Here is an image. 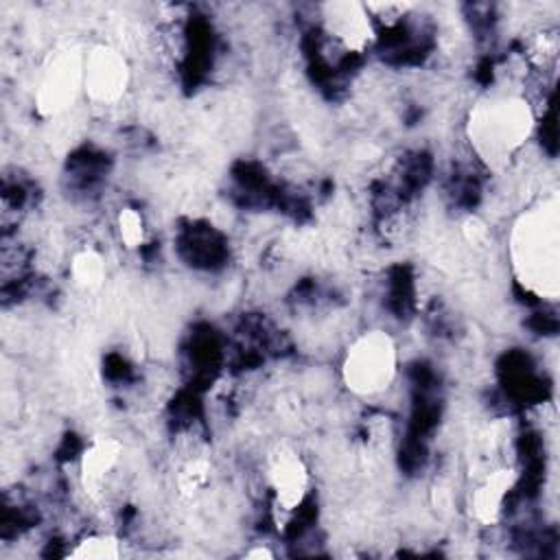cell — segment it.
Returning a JSON list of instances; mask_svg holds the SVG:
<instances>
[{
	"label": "cell",
	"instance_id": "1",
	"mask_svg": "<svg viewBox=\"0 0 560 560\" xmlns=\"http://www.w3.org/2000/svg\"><path fill=\"white\" fill-rule=\"evenodd\" d=\"M556 197L529 208L512 230L510 256L516 280L542 300L558 298L560 234Z\"/></svg>",
	"mask_w": 560,
	"mask_h": 560
},
{
	"label": "cell",
	"instance_id": "2",
	"mask_svg": "<svg viewBox=\"0 0 560 560\" xmlns=\"http://www.w3.org/2000/svg\"><path fill=\"white\" fill-rule=\"evenodd\" d=\"M534 114L523 98L503 96L481 103L470 114V138L486 160H505L525 144Z\"/></svg>",
	"mask_w": 560,
	"mask_h": 560
},
{
	"label": "cell",
	"instance_id": "3",
	"mask_svg": "<svg viewBox=\"0 0 560 560\" xmlns=\"http://www.w3.org/2000/svg\"><path fill=\"white\" fill-rule=\"evenodd\" d=\"M398 365V350L385 330L359 335L346 350L341 363L343 385L357 396H376L385 392Z\"/></svg>",
	"mask_w": 560,
	"mask_h": 560
},
{
	"label": "cell",
	"instance_id": "4",
	"mask_svg": "<svg viewBox=\"0 0 560 560\" xmlns=\"http://www.w3.org/2000/svg\"><path fill=\"white\" fill-rule=\"evenodd\" d=\"M83 90V52L59 50L48 59L35 90V109L44 118L63 114Z\"/></svg>",
	"mask_w": 560,
	"mask_h": 560
},
{
	"label": "cell",
	"instance_id": "5",
	"mask_svg": "<svg viewBox=\"0 0 560 560\" xmlns=\"http://www.w3.org/2000/svg\"><path fill=\"white\" fill-rule=\"evenodd\" d=\"M129 66L122 52L98 44L83 55V92L103 105L118 103L129 88Z\"/></svg>",
	"mask_w": 560,
	"mask_h": 560
},
{
	"label": "cell",
	"instance_id": "6",
	"mask_svg": "<svg viewBox=\"0 0 560 560\" xmlns=\"http://www.w3.org/2000/svg\"><path fill=\"white\" fill-rule=\"evenodd\" d=\"M326 33L346 50L363 52L376 39V26L368 15L365 2L335 0L322 7Z\"/></svg>",
	"mask_w": 560,
	"mask_h": 560
},
{
	"label": "cell",
	"instance_id": "7",
	"mask_svg": "<svg viewBox=\"0 0 560 560\" xmlns=\"http://www.w3.org/2000/svg\"><path fill=\"white\" fill-rule=\"evenodd\" d=\"M308 468L295 453L278 455L269 466V488L276 510L295 512L308 492Z\"/></svg>",
	"mask_w": 560,
	"mask_h": 560
},
{
	"label": "cell",
	"instance_id": "8",
	"mask_svg": "<svg viewBox=\"0 0 560 560\" xmlns=\"http://www.w3.org/2000/svg\"><path fill=\"white\" fill-rule=\"evenodd\" d=\"M122 455V444L114 438H96L83 453L79 462L81 486L90 497H98L107 483V477L116 468Z\"/></svg>",
	"mask_w": 560,
	"mask_h": 560
},
{
	"label": "cell",
	"instance_id": "9",
	"mask_svg": "<svg viewBox=\"0 0 560 560\" xmlns=\"http://www.w3.org/2000/svg\"><path fill=\"white\" fill-rule=\"evenodd\" d=\"M516 483V472L512 468H499L490 472L472 492L470 497V510L475 521L481 525H492L499 521L503 512V503L510 494V490Z\"/></svg>",
	"mask_w": 560,
	"mask_h": 560
},
{
	"label": "cell",
	"instance_id": "10",
	"mask_svg": "<svg viewBox=\"0 0 560 560\" xmlns=\"http://www.w3.org/2000/svg\"><path fill=\"white\" fill-rule=\"evenodd\" d=\"M70 276L77 287L92 291L98 289L105 280V262L98 252L94 249H81L72 256L70 262Z\"/></svg>",
	"mask_w": 560,
	"mask_h": 560
},
{
	"label": "cell",
	"instance_id": "11",
	"mask_svg": "<svg viewBox=\"0 0 560 560\" xmlns=\"http://www.w3.org/2000/svg\"><path fill=\"white\" fill-rule=\"evenodd\" d=\"M118 556H120L118 538H114L109 534L85 536L68 553V558H79V560H114Z\"/></svg>",
	"mask_w": 560,
	"mask_h": 560
},
{
	"label": "cell",
	"instance_id": "12",
	"mask_svg": "<svg viewBox=\"0 0 560 560\" xmlns=\"http://www.w3.org/2000/svg\"><path fill=\"white\" fill-rule=\"evenodd\" d=\"M116 232L127 249H138L147 238V223L140 210L127 206L116 217Z\"/></svg>",
	"mask_w": 560,
	"mask_h": 560
},
{
	"label": "cell",
	"instance_id": "13",
	"mask_svg": "<svg viewBox=\"0 0 560 560\" xmlns=\"http://www.w3.org/2000/svg\"><path fill=\"white\" fill-rule=\"evenodd\" d=\"M208 481H210V466L203 459L188 462L177 477V486H179L182 494H186V497L201 492L208 486Z\"/></svg>",
	"mask_w": 560,
	"mask_h": 560
},
{
	"label": "cell",
	"instance_id": "14",
	"mask_svg": "<svg viewBox=\"0 0 560 560\" xmlns=\"http://www.w3.org/2000/svg\"><path fill=\"white\" fill-rule=\"evenodd\" d=\"M365 9L374 26L376 24L394 26L396 22H400V18H405L413 9V4L411 2H365Z\"/></svg>",
	"mask_w": 560,
	"mask_h": 560
},
{
	"label": "cell",
	"instance_id": "15",
	"mask_svg": "<svg viewBox=\"0 0 560 560\" xmlns=\"http://www.w3.org/2000/svg\"><path fill=\"white\" fill-rule=\"evenodd\" d=\"M464 232H466L468 241H470V243H475V245H481V243L488 238V230H486V225H483L481 221H477V219H470V221L466 223Z\"/></svg>",
	"mask_w": 560,
	"mask_h": 560
},
{
	"label": "cell",
	"instance_id": "16",
	"mask_svg": "<svg viewBox=\"0 0 560 560\" xmlns=\"http://www.w3.org/2000/svg\"><path fill=\"white\" fill-rule=\"evenodd\" d=\"M245 556H247V558H271L273 553H271L269 549H265V547H258V549H252V551H247Z\"/></svg>",
	"mask_w": 560,
	"mask_h": 560
}]
</instances>
